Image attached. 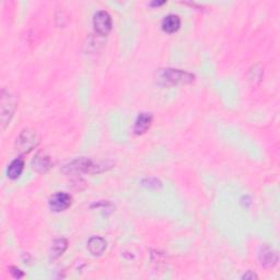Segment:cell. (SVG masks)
I'll use <instances>...</instances> for the list:
<instances>
[{"label":"cell","mask_w":280,"mask_h":280,"mask_svg":"<svg viewBox=\"0 0 280 280\" xmlns=\"http://www.w3.org/2000/svg\"><path fill=\"white\" fill-rule=\"evenodd\" d=\"M259 260L263 267L270 268L277 264L278 255L273 248H270L269 246H263L260 251Z\"/></svg>","instance_id":"7"},{"label":"cell","mask_w":280,"mask_h":280,"mask_svg":"<svg viewBox=\"0 0 280 280\" xmlns=\"http://www.w3.org/2000/svg\"><path fill=\"white\" fill-rule=\"evenodd\" d=\"M106 245H107L106 241L101 237H92L88 241V250L92 255L96 256L102 255L106 250Z\"/></svg>","instance_id":"9"},{"label":"cell","mask_w":280,"mask_h":280,"mask_svg":"<svg viewBox=\"0 0 280 280\" xmlns=\"http://www.w3.org/2000/svg\"><path fill=\"white\" fill-rule=\"evenodd\" d=\"M24 169V160L22 158H17L16 160H13L10 165L8 166L7 174L8 178L11 180H16L21 175L22 171Z\"/></svg>","instance_id":"11"},{"label":"cell","mask_w":280,"mask_h":280,"mask_svg":"<svg viewBox=\"0 0 280 280\" xmlns=\"http://www.w3.org/2000/svg\"><path fill=\"white\" fill-rule=\"evenodd\" d=\"M72 204V197L67 193H56L49 198V207L53 211L60 212L68 209Z\"/></svg>","instance_id":"6"},{"label":"cell","mask_w":280,"mask_h":280,"mask_svg":"<svg viewBox=\"0 0 280 280\" xmlns=\"http://www.w3.org/2000/svg\"><path fill=\"white\" fill-rule=\"evenodd\" d=\"M32 165H33V169L38 171L40 173H44L51 169V165H52V162L51 159H49L48 157L44 156V155H38L35 157V159L32 162Z\"/></svg>","instance_id":"13"},{"label":"cell","mask_w":280,"mask_h":280,"mask_svg":"<svg viewBox=\"0 0 280 280\" xmlns=\"http://www.w3.org/2000/svg\"><path fill=\"white\" fill-rule=\"evenodd\" d=\"M93 26L99 35H107L112 30V18L110 13L103 10L97 12L93 18Z\"/></svg>","instance_id":"5"},{"label":"cell","mask_w":280,"mask_h":280,"mask_svg":"<svg viewBox=\"0 0 280 280\" xmlns=\"http://www.w3.org/2000/svg\"><path fill=\"white\" fill-rule=\"evenodd\" d=\"M100 168V165L94 163L92 160L85 159V158L75 160L69 165L66 166L69 173H96L100 172V170H99Z\"/></svg>","instance_id":"4"},{"label":"cell","mask_w":280,"mask_h":280,"mask_svg":"<svg viewBox=\"0 0 280 280\" xmlns=\"http://www.w3.org/2000/svg\"><path fill=\"white\" fill-rule=\"evenodd\" d=\"M10 270H11V275L13 277L15 278H21V277H23V273L21 272L20 269H18V268H16V267H11L10 268Z\"/></svg>","instance_id":"14"},{"label":"cell","mask_w":280,"mask_h":280,"mask_svg":"<svg viewBox=\"0 0 280 280\" xmlns=\"http://www.w3.org/2000/svg\"><path fill=\"white\" fill-rule=\"evenodd\" d=\"M40 143L39 134L33 129H23L17 138L16 150L19 153H29Z\"/></svg>","instance_id":"2"},{"label":"cell","mask_w":280,"mask_h":280,"mask_svg":"<svg viewBox=\"0 0 280 280\" xmlns=\"http://www.w3.org/2000/svg\"><path fill=\"white\" fill-rule=\"evenodd\" d=\"M180 19L176 15L166 16L162 21V30L166 33H174L180 29Z\"/></svg>","instance_id":"10"},{"label":"cell","mask_w":280,"mask_h":280,"mask_svg":"<svg viewBox=\"0 0 280 280\" xmlns=\"http://www.w3.org/2000/svg\"><path fill=\"white\" fill-rule=\"evenodd\" d=\"M242 278H243V279H257V276H256V275H255L254 273L247 272Z\"/></svg>","instance_id":"15"},{"label":"cell","mask_w":280,"mask_h":280,"mask_svg":"<svg viewBox=\"0 0 280 280\" xmlns=\"http://www.w3.org/2000/svg\"><path fill=\"white\" fill-rule=\"evenodd\" d=\"M17 105L18 99L15 96H12L11 93L7 92L6 90H2L1 101H0V111H1V124L3 128L10 121Z\"/></svg>","instance_id":"3"},{"label":"cell","mask_w":280,"mask_h":280,"mask_svg":"<svg viewBox=\"0 0 280 280\" xmlns=\"http://www.w3.org/2000/svg\"><path fill=\"white\" fill-rule=\"evenodd\" d=\"M67 246H68V242H67L66 239H62V238L57 239V240L53 243V245L51 247V252H49L51 260H57L58 257H60L67 250Z\"/></svg>","instance_id":"12"},{"label":"cell","mask_w":280,"mask_h":280,"mask_svg":"<svg viewBox=\"0 0 280 280\" xmlns=\"http://www.w3.org/2000/svg\"><path fill=\"white\" fill-rule=\"evenodd\" d=\"M163 3H164V1H161V2H152L151 6H158V7H159V6H161V4H163Z\"/></svg>","instance_id":"16"},{"label":"cell","mask_w":280,"mask_h":280,"mask_svg":"<svg viewBox=\"0 0 280 280\" xmlns=\"http://www.w3.org/2000/svg\"><path fill=\"white\" fill-rule=\"evenodd\" d=\"M152 123V116L151 114H148V113H141L137 117L136 123H135L134 132L137 135H142L147 132V130L150 128Z\"/></svg>","instance_id":"8"},{"label":"cell","mask_w":280,"mask_h":280,"mask_svg":"<svg viewBox=\"0 0 280 280\" xmlns=\"http://www.w3.org/2000/svg\"><path fill=\"white\" fill-rule=\"evenodd\" d=\"M158 83L161 85L189 84L195 80V76L191 72L180 69H161L158 72Z\"/></svg>","instance_id":"1"}]
</instances>
